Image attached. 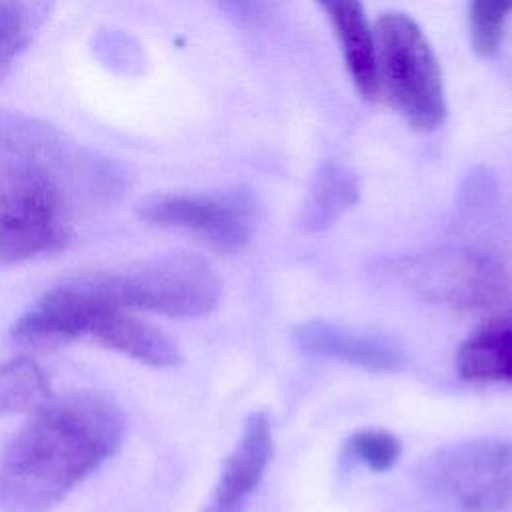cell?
<instances>
[{
	"label": "cell",
	"instance_id": "cell-1",
	"mask_svg": "<svg viewBox=\"0 0 512 512\" xmlns=\"http://www.w3.org/2000/svg\"><path fill=\"white\" fill-rule=\"evenodd\" d=\"M124 432V412L110 398L52 396L0 454V510H52L120 450Z\"/></svg>",
	"mask_w": 512,
	"mask_h": 512
},
{
	"label": "cell",
	"instance_id": "cell-2",
	"mask_svg": "<svg viewBox=\"0 0 512 512\" xmlns=\"http://www.w3.org/2000/svg\"><path fill=\"white\" fill-rule=\"evenodd\" d=\"M94 294L112 308L146 310L170 318H200L222 298V280L210 262L172 252L124 268L86 276Z\"/></svg>",
	"mask_w": 512,
	"mask_h": 512
},
{
	"label": "cell",
	"instance_id": "cell-3",
	"mask_svg": "<svg viewBox=\"0 0 512 512\" xmlns=\"http://www.w3.org/2000/svg\"><path fill=\"white\" fill-rule=\"evenodd\" d=\"M48 158L0 170V264L64 250L74 238L68 200Z\"/></svg>",
	"mask_w": 512,
	"mask_h": 512
},
{
	"label": "cell",
	"instance_id": "cell-4",
	"mask_svg": "<svg viewBox=\"0 0 512 512\" xmlns=\"http://www.w3.org/2000/svg\"><path fill=\"white\" fill-rule=\"evenodd\" d=\"M380 96L418 132L446 120V96L438 58L422 28L402 12L380 14L374 26Z\"/></svg>",
	"mask_w": 512,
	"mask_h": 512
},
{
	"label": "cell",
	"instance_id": "cell-5",
	"mask_svg": "<svg viewBox=\"0 0 512 512\" xmlns=\"http://www.w3.org/2000/svg\"><path fill=\"white\" fill-rule=\"evenodd\" d=\"M398 272L420 298L454 308L484 310L512 288V272L500 254L480 246H442L406 258Z\"/></svg>",
	"mask_w": 512,
	"mask_h": 512
},
{
	"label": "cell",
	"instance_id": "cell-6",
	"mask_svg": "<svg viewBox=\"0 0 512 512\" xmlns=\"http://www.w3.org/2000/svg\"><path fill=\"white\" fill-rule=\"evenodd\" d=\"M424 480L458 512H500L512 502V440L446 444L428 458Z\"/></svg>",
	"mask_w": 512,
	"mask_h": 512
},
{
	"label": "cell",
	"instance_id": "cell-7",
	"mask_svg": "<svg viewBox=\"0 0 512 512\" xmlns=\"http://www.w3.org/2000/svg\"><path fill=\"white\" fill-rule=\"evenodd\" d=\"M142 220L196 236L218 254L244 250L260 218L256 198L246 188L198 194H154L140 202Z\"/></svg>",
	"mask_w": 512,
	"mask_h": 512
},
{
	"label": "cell",
	"instance_id": "cell-8",
	"mask_svg": "<svg viewBox=\"0 0 512 512\" xmlns=\"http://www.w3.org/2000/svg\"><path fill=\"white\" fill-rule=\"evenodd\" d=\"M104 308L112 306L98 300L84 276L68 280L48 290L26 314H22L10 326V336L14 342L32 348L66 344L80 336H88L94 318Z\"/></svg>",
	"mask_w": 512,
	"mask_h": 512
},
{
	"label": "cell",
	"instance_id": "cell-9",
	"mask_svg": "<svg viewBox=\"0 0 512 512\" xmlns=\"http://www.w3.org/2000/svg\"><path fill=\"white\" fill-rule=\"evenodd\" d=\"M292 340L308 356L332 358L374 374L402 372L410 362L406 350L390 336L324 320H308L294 326Z\"/></svg>",
	"mask_w": 512,
	"mask_h": 512
},
{
	"label": "cell",
	"instance_id": "cell-10",
	"mask_svg": "<svg viewBox=\"0 0 512 512\" xmlns=\"http://www.w3.org/2000/svg\"><path fill=\"white\" fill-rule=\"evenodd\" d=\"M274 454L272 426L266 412H252L242 434L226 456L218 482L204 506V512H242L260 484Z\"/></svg>",
	"mask_w": 512,
	"mask_h": 512
},
{
	"label": "cell",
	"instance_id": "cell-11",
	"mask_svg": "<svg viewBox=\"0 0 512 512\" xmlns=\"http://www.w3.org/2000/svg\"><path fill=\"white\" fill-rule=\"evenodd\" d=\"M326 14L340 44L344 66L364 100H378L380 82L376 68L374 30L360 0H316Z\"/></svg>",
	"mask_w": 512,
	"mask_h": 512
},
{
	"label": "cell",
	"instance_id": "cell-12",
	"mask_svg": "<svg viewBox=\"0 0 512 512\" xmlns=\"http://www.w3.org/2000/svg\"><path fill=\"white\" fill-rule=\"evenodd\" d=\"M88 336L154 368H170L182 362V354L168 334L122 308L98 312Z\"/></svg>",
	"mask_w": 512,
	"mask_h": 512
},
{
	"label": "cell",
	"instance_id": "cell-13",
	"mask_svg": "<svg viewBox=\"0 0 512 512\" xmlns=\"http://www.w3.org/2000/svg\"><path fill=\"white\" fill-rule=\"evenodd\" d=\"M456 370L472 382H512V308L492 314L462 340Z\"/></svg>",
	"mask_w": 512,
	"mask_h": 512
},
{
	"label": "cell",
	"instance_id": "cell-14",
	"mask_svg": "<svg viewBox=\"0 0 512 512\" xmlns=\"http://www.w3.org/2000/svg\"><path fill=\"white\" fill-rule=\"evenodd\" d=\"M360 200V184L356 174L338 164H324L304 198L298 212V226L304 232H322L330 228L342 214H346Z\"/></svg>",
	"mask_w": 512,
	"mask_h": 512
},
{
	"label": "cell",
	"instance_id": "cell-15",
	"mask_svg": "<svg viewBox=\"0 0 512 512\" xmlns=\"http://www.w3.org/2000/svg\"><path fill=\"white\" fill-rule=\"evenodd\" d=\"M52 396L46 372L32 358L0 362V416L34 412Z\"/></svg>",
	"mask_w": 512,
	"mask_h": 512
},
{
	"label": "cell",
	"instance_id": "cell-16",
	"mask_svg": "<svg viewBox=\"0 0 512 512\" xmlns=\"http://www.w3.org/2000/svg\"><path fill=\"white\" fill-rule=\"evenodd\" d=\"M46 16V0H0V78L28 46Z\"/></svg>",
	"mask_w": 512,
	"mask_h": 512
},
{
	"label": "cell",
	"instance_id": "cell-17",
	"mask_svg": "<svg viewBox=\"0 0 512 512\" xmlns=\"http://www.w3.org/2000/svg\"><path fill=\"white\" fill-rule=\"evenodd\" d=\"M512 16V0H470L468 28L472 50L482 56H494L506 34Z\"/></svg>",
	"mask_w": 512,
	"mask_h": 512
},
{
	"label": "cell",
	"instance_id": "cell-18",
	"mask_svg": "<svg viewBox=\"0 0 512 512\" xmlns=\"http://www.w3.org/2000/svg\"><path fill=\"white\" fill-rule=\"evenodd\" d=\"M346 450L372 472H386L398 462L402 444L384 428H364L348 438Z\"/></svg>",
	"mask_w": 512,
	"mask_h": 512
},
{
	"label": "cell",
	"instance_id": "cell-19",
	"mask_svg": "<svg viewBox=\"0 0 512 512\" xmlns=\"http://www.w3.org/2000/svg\"><path fill=\"white\" fill-rule=\"evenodd\" d=\"M220 4L232 18L244 24H256L266 14V0H220Z\"/></svg>",
	"mask_w": 512,
	"mask_h": 512
}]
</instances>
